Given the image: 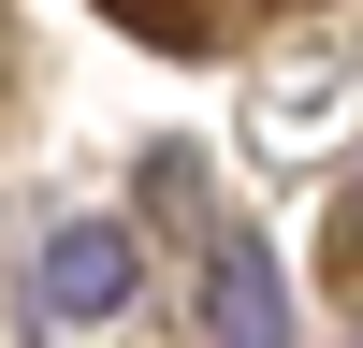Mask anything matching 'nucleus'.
<instances>
[{"mask_svg": "<svg viewBox=\"0 0 363 348\" xmlns=\"http://www.w3.org/2000/svg\"><path fill=\"white\" fill-rule=\"evenodd\" d=\"M116 305H131V232L116 218L44 232V319H116Z\"/></svg>", "mask_w": 363, "mask_h": 348, "instance_id": "nucleus-1", "label": "nucleus"}, {"mask_svg": "<svg viewBox=\"0 0 363 348\" xmlns=\"http://www.w3.org/2000/svg\"><path fill=\"white\" fill-rule=\"evenodd\" d=\"M203 348H291V290L262 247H218L203 261Z\"/></svg>", "mask_w": 363, "mask_h": 348, "instance_id": "nucleus-2", "label": "nucleus"}, {"mask_svg": "<svg viewBox=\"0 0 363 348\" xmlns=\"http://www.w3.org/2000/svg\"><path fill=\"white\" fill-rule=\"evenodd\" d=\"M116 15H131L145 44H189V0H116Z\"/></svg>", "mask_w": 363, "mask_h": 348, "instance_id": "nucleus-3", "label": "nucleus"}]
</instances>
